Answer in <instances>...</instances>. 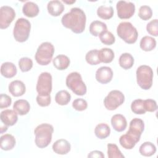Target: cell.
<instances>
[{"label":"cell","mask_w":158,"mask_h":158,"mask_svg":"<svg viewBox=\"0 0 158 158\" xmlns=\"http://www.w3.org/2000/svg\"><path fill=\"white\" fill-rule=\"evenodd\" d=\"M86 17L84 11L78 7H73L64 14L61 19L62 25L70 29L73 33L79 34L85 29Z\"/></svg>","instance_id":"1"},{"label":"cell","mask_w":158,"mask_h":158,"mask_svg":"<svg viewBox=\"0 0 158 158\" xmlns=\"http://www.w3.org/2000/svg\"><path fill=\"white\" fill-rule=\"evenodd\" d=\"M53 131L52 125L49 123H42L38 125L34 130L36 146L40 148L47 147L51 142Z\"/></svg>","instance_id":"2"},{"label":"cell","mask_w":158,"mask_h":158,"mask_svg":"<svg viewBox=\"0 0 158 158\" xmlns=\"http://www.w3.org/2000/svg\"><path fill=\"white\" fill-rule=\"evenodd\" d=\"M117 35L128 44L135 43L138 36L136 28L129 22H120L117 28Z\"/></svg>","instance_id":"3"},{"label":"cell","mask_w":158,"mask_h":158,"mask_svg":"<svg viewBox=\"0 0 158 158\" xmlns=\"http://www.w3.org/2000/svg\"><path fill=\"white\" fill-rule=\"evenodd\" d=\"M65 83L67 86L76 95L83 96L86 93V86L78 72H73L69 73L66 77Z\"/></svg>","instance_id":"4"},{"label":"cell","mask_w":158,"mask_h":158,"mask_svg":"<svg viewBox=\"0 0 158 158\" xmlns=\"http://www.w3.org/2000/svg\"><path fill=\"white\" fill-rule=\"evenodd\" d=\"M54 47L49 42L42 43L38 48L35 59L36 62L41 65H48L53 57L54 53Z\"/></svg>","instance_id":"5"},{"label":"cell","mask_w":158,"mask_h":158,"mask_svg":"<svg viewBox=\"0 0 158 158\" xmlns=\"http://www.w3.org/2000/svg\"><path fill=\"white\" fill-rule=\"evenodd\" d=\"M136 74L137 83L141 88L148 90L151 88L154 73L152 69L149 66L140 65L138 67Z\"/></svg>","instance_id":"6"},{"label":"cell","mask_w":158,"mask_h":158,"mask_svg":"<svg viewBox=\"0 0 158 158\" xmlns=\"http://www.w3.org/2000/svg\"><path fill=\"white\" fill-rule=\"evenodd\" d=\"M30 30V22L26 19L19 18L16 21L14 27V38L18 42H25L29 37Z\"/></svg>","instance_id":"7"},{"label":"cell","mask_w":158,"mask_h":158,"mask_svg":"<svg viewBox=\"0 0 158 158\" xmlns=\"http://www.w3.org/2000/svg\"><path fill=\"white\" fill-rule=\"evenodd\" d=\"M125 101L124 94L118 90H112L104 99V105L109 110H115Z\"/></svg>","instance_id":"8"},{"label":"cell","mask_w":158,"mask_h":158,"mask_svg":"<svg viewBox=\"0 0 158 158\" xmlns=\"http://www.w3.org/2000/svg\"><path fill=\"white\" fill-rule=\"evenodd\" d=\"M36 89L39 95H50L52 91V76L49 72H42L39 75Z\"/></svg>","instance_id":"9"},{"label":"cell","mask_w":158,"mask_h":158,"mask_svg":"<svg viewBox=\"0 0 158 158\" xmlns=\"http://www.w3.org/2000/svg\"><path fill=\"white\" fill-rule=\"evenodd\" d=\"M116 9L118 17L121 19L131 18L135 12V6L131 2L119 1L117 2Z\"/></svg>","instance_id":"10"},{"label":"cell","mask_w":158,"mask_h":158,"mask_svg":"<svg viewBox=\"0 0 158 158\" xmlns=\"http://www.w3.org/2000/svg\"><path fill=\"white\" fill-rule=\"evenodd\" d=\"M15 17L14 9L8 6H3L0 8V28H7Z\"/></svg>","instance_id":"11"},{"label":"cell","mask_w":158,"mask_h":158,"mask_svg":"<svg viewBox=\"0 0 158 158\" xmlns=\"http://www.w3.org/2000/svg\"><path fill=\"white\" fill-rule=\"evenodd\" d=\"M112 77L113 72L109 67H101L96 72V79L101 84L109 83L112 80Z\"/></svg>","instance_id":"12"},{"label":"cell","mask_w":158,"mask_h":158,"mask_svg":"<svg viewBox=\"0 0 158 158\" xmlns=\"http://www.w3.org/2000/svg\"><path fill=\"white\" fill-rule=\"evenodd\" d=\"M144 129V122L138 118H135L132 119L130 123L129 130L128 133L135 136L136 138L140 139L141 135Z\"/></svg>","instance_id":"13"},{"label":"cell","mask_w":158,"mask_h":158,"mask_svg":"<svg viewBox=\"0 0 158 158\" xmlns=\"http://www.w3.org/2000/svg\"><path fill=\"white\" fill-rule=\"evenodd\" d=\"M1 120L7 127L14 125L18 120L17 113L14 110L6 109L1 112Z\"/></svg>","instance_id":"14"},{"label":"cell","mask_w":158,"mask_h":158,"mask_svg":"<svg viewBox=\"0 0 158 158\" xmlns=\"http://www.w3.org/2000/svg\"><path fill=\"white\" fill-rule=\"evenodd\" d=\"M52 148L55 153L60 155H64L70 151L71 145L67 140L60 139L54 143Z\"/></svg>","instance_id":"15"},{"label":"cell","mask_w":158,"mask_h":158,"mask_svg":"<svg viewBox=\"0 0 158 158\" xmlns=\"http://www.w3.org/2000/svg\"><path fill=\"white\" fill-rule=\"evenodd\" d=\"M9 91L15 97L23 95L26 91L25 84L20 80H14L9 85Z\"/></svg>","instance_id":"16"},{"label":"cell","mask_w":158,"mask_h":158,"mask_svg":"<svg viewBox=\"0 0 158 158\" xmlns=\"http://www.w3.org/2000/svg\"><path fill=\"white\" fill-rule=\"evenodd\" d=\"M111 125L113 128L118 131L121 132L125 130L127 127V122L125 117L122 114H115L111 118Z\"/></svg>","instance_id":"17"},{"label":"cell","mask_w":158,"mask_h":158,"mask_svg":"<svg viewBox=\"0 0 158 158\" xmlns=\"http://www.w3.org/2000/svg\"><path fill=\"white\" fill-rule=\"evenodd\" d=\"M140 139L135 138L133 135L129 134L128 133H126L124 135H122L119 139V143L120 145L126 149H133L136 144Z\"/></svg>","instance_id":"18"},{"label":"cell","mask_w":158,"mask_h":158,"mask_svg":"<svg viewBox=\"0 0 158 158\" xmlns=\"http://www.w3.org/2000/svg\"><path fill=\"white\" fill-rule=\"evenodd\" d=\"M47 9L51 15L57 17L60 15L64 10V6L59 1H51L48 3Z\"/></svg>","instance_id":"19"},{"label":"cell","mask_w":158,"mask_h":158,"mask_svg":"<svg viewBox=\"0 0 158 158\" xmlns=\"http://www.w3.org/2000/svg\"><path fill=\"white\" fill-rule=\"evenodd\" d=\"M17 72V67L12 62H6L2 64L1 66V73L5 78H12L15 76Z\"/></svg>","instance_id":"20"},{"label":"cell","mask_w":158,"mask_h":158,"mask_svg":"<svg viewBox=\"0 0 158 158\" xmlns=\"http://www.w3.org/2000/svg\"><path fill=\"white\" fill-rule=\"evenodd\" d=\"M13 109L20 115H24L28 113L30 110V105L25 99L17 100L14 105Z\"/></svg>","instance_id":"21"},{"label":"cell","mask_w":158,"mask_h":158,"mask_svg":"<svg viewBox=\"0 0 158 158\" xmlns=\"http://www.w3.org/2000/svg\"><path fill=\"white\" fill-rule=\"evenodd\" d=\"M1 148L4 151H9L14 148L16 141L14 136L10 134H5L1 136Z\"/></svg>","instance_id":"22"},{"label":"cell","mask_w":158,"mask_h":158,"mask_svg":"<svg viewBox=\"0 0 158 158\" xmlns=\"http://www.w3.org/2000/svg\"><path fill=\"white\" fill-rule=\"evenodd\" d=\"M39 7L38 5L33 2H27L22 7L23 14L28 17H35L39 13Z\"/></svg>","instance_id":"23"},{"label":"cell","mask_w":158,"mask_h":158,"mask_svg":"<svg viewBox=\"0 0 158 158\" xmlns=\"http://www.w3.org/2000/svg\"><path fill=\"white\" fill-rule=\"evenodd\" d=\"M52 63L54 67L57 70H64L68 68L70 65V60L67 56L60 54L54 57L52 60Z\"/></svg>","instance_id":"24"},{"label":"cell","mask_w":158,"mask_h":158,"mask_svg":"<svg viewBox=\"0 0 158 158\" xmlns=\"http://www.w3.org/2000/svg\"><path fill=\"white\" fill-rule=\"evenodd\" d=\"M110 133L109 126L104 123H101L97 125L94 129V134L97 138L101 139H106Z\"/></svg>","instance_id":"25"},{"label":"cell","mask_w":158,"mask_h":158,"mask_svg":"<svg viewBox=\"0 0 158 158\" xmlns=\"http://www.w3.org/2000/svg\"><path fill=\"white\" fill-rule=\"evenodd\" d=\"M105 30H107V25L101 21L94 20L89 25V32L94 36H98Z\"/></svg>","instance_id":"26"},{"label":"cell","mask_w":158,"mask_h":158,"mask_svg":"<svg viewBox=\"0 0 158 158\" xmlns=\"http://www.w3.org/2000/svg\"><path fill=\"white\" fill-rule=\"evenodd\" d=\"M139 46L142 50L144 51H151L156 48V41L151 36H145L141 38Z\"/></svg>","instance_id":"27"},{"label":"cell","mask_w":158,"mask_h":158,"mask_svg":"<svg viewBox=\"0 0 158 158\" xmlns=\"http://www.w3.org/2000/svg\"><path fill=\"white\" fill-rule=\"evenodd\" d=\"M119 65L125 70L131 68L134 64V58L130 53H123L119 57Z\"/></svg>","instance_id":"28"},{"label":"cell","mask_w":158,"mask_h":158,"mask_svg":"<svg viewBox=\"0 0 158 158\" xmlns=\"http://www.w3.org/2000/svg\"><path fill=\"white\" fill-rule=\"evenodd\" d=\"M139 151L142 156L145 157H150L156 153V148L151 142L146 141L140 146Z\"/></svg>","instance_id":"29"},{"label":"cell","mask_w":158,"mask_h":158,"mask_svg":"<svg viewBox=\"0 0 158 158\" xmlns=\"http://www.w3.org/2000/svg\"><path fill=\"white\" fill-rule=\"evenodd\" d=\"M99 58L101 62L105 64L110 63L114 59L115 55L114 51L110 48H102L99 51Z\"/></svg>","instance_id":"30"},{"label":"cell","mask_w":158,"mask_h":158,"mask_svg":"<svg viewBox=\"0 0 158 158\" xmlns=\"http://www.w3.org/2000/svg\"><path fill=\"white\" fill-rule=\"evenodd\" d=\"M114 9L112 6H101L98 8V16L104 20H108L111 19L114 15Z\"/></svg>","instance_id":"31"},{"label":"cell","mask_w":158,"mask_h":158,"mask_svg":"<svg viewBox=\"0 0 158 158\" xmlns=\"http://www.w3.org/2000/svg\"><path fill=\"white\" fill-rule=\"evenodd\" d=\"M71 99L70 94L66 90H60L58 91L55 96L56 103L60 106L67 105Z\"/></svg>","instance_id":"32"},{"label":"cell","mask_w":158,"mask_h":158,"mask_svg":"<svg viewBox=\"0 0 158 158\" xmlns=\"http://www.w3.org/2000/svg\"><path fill=\"white\" fill-rule=\"evenodd\" d=\"M99 51L97 49H93L88 51L85 56L86 61L88 64L91 65H96L101 63L99 58Z\"/></svg>","instance_id":"33"},{"label":"cell","mask_w":158,"mask_h":158,"mask_svg":"<svg viewBox=\"0 0 158 158\" xmlns=\"http://www.w3.org/2000/svg\"><path fill=\"white\" fill-rule=\"evenodd\" d=\"M131 111L136 114L141 115L146 113V110L144 106V100L137 99L134 100L131 104Z\"/></svg>","instance_id":"34"},{"label":"cell","mask_w":158,"mask_h":158,"mask_svg":"<svg viewBox=\"0 0 158 158\" xmlns=\"http://www.w3.org/2000/svg\"><path fill=\"white\" fill-rule=\"evenodd\" d=\"M107 156L109 158H124L118 146L115 144L109 143L107 144Z\"/></svg>","instance_id":"35"},{"label":"cell","mask_w":158,"mask_h":158,"mask_svg":"<svg viewBox=\"0 0 158 158\" xmlns=\"http://www.w3.org/2000/svg\"><path fill=\"white\" fill-rule=\"evenodd\" d=\"M100 41L106 45H112L115 41L114 35L109 31L105 30L99 35Z\"/></svg>","instance_id":"36"},{"label":"cell","mask_w":158,"mask_h":158,"mask_svg":"<svg viewBox=\"0 0 158 158\" xmlns=\"http://www.w3.org/2000/svg\"><path fill=\"white\" fill-rule=\"evenodd\" d=\"M19 66L22 72H28L33 67V61L29 57H22L19 60Z\"/></svg>","instance_id":"37"},{"label":"cell","mask_w":158,"mask_h":158,"mask_svg":"<svg viewBox=\"0 0 158 158\" xmlns=\"http://www.w3.org/2000/svg\"><path fill=\"white\" fill-rule=\"evenodd\" d=\"M152 10L148 6H142L139 7L138 16L143 20H148L152 17Z\"/></svg>","instance_id":"38"},{"label":"cell","mask_w":158,"mask_h":158,"mask_svg":"<svg viewBox=\"0 0 158 158\" xmlns=\"http://www.w3.org/2000/svg\"><path fill=\"white\" fill-rule=\"evenodd\" d=\"M146 30L148 33L154 36L158 35V20L154 19L149 22L146 25Z\"/></svg>","instance_id":"39"},{"label":"cell","mask_w":158,"mask_h":158,"mask_svg":"<svg viewBox=\"0 0 158 158\" xmlns=\"http://www.w3.org/2000/svg\"><path fill=\"white\" fill-rule=\"evenodd\" d=\"M72 107L76 110L83 111L86 109L88 107V103L84 99L78 98L73 101Z\"/></svg>","instance_id":"40"},{"label":"cell","mask_w":158,"mask_h":158,"mask_svg":"<svg viewBox=\"0 0 158 158\" xmlns=\"http://www.w3.org/2000/svg\"><path fill=\"white\" fill-rule=\"evenodd\" d=\"M36 102L41 107H46L51 104V99L50 95L41 96L38 94L36 96Z\"/></svg>","instance_id":"41"},{"label":"cell","mask_w":158,"mask_h":158,"mask_svg":"<svg viewBox=\"0 0 158 158\" xmlns=\"http://www.w3.org/2000/svg\"><path fill=\"white\" fill-rule=\"evenodd\" d=\"M144 106L146 111L148 112H154L157 109L156 101L151 99H148L144 100Z\"/></svg>","instance_id":"42"},{"label":"cell","mask_w":158,"mask_h":158,"mask_svg":"<svg viewBox=\"0 0 158 158\" xmlns=\"http://www.w3.org/2000/svg\"><path fill=\"white\" fill-rule=\"evenodd\" d=\"M12 103L11 98L6 94H1L0 95V108L4 109L7 108L10 106Z\"/></svg>","instance_id":"43"},{"label":"cell","mask_w":158,"mask_h":158,"mask_svg":"<svg viewBox=\"0 0 158 158\" xmlns=\"http://www.w3.org/2000/svg\"><path fill=\"white\" fill-rule=\"evenodd\" d=\"M88 157H100V158H104V154L99 151H93L89 152L88 155Z\"/></svg>","instance_id":"44"},{"label":"cell","mask_w":158,"mask_h":158,"mask_svg":"<svg viewBox=\"0 0 158 158\" xmlns=\"http://www.w3.org/2000/svg\"><path fill=\"white\" fill-rule=\"evenodd\" d=\"M63 2H64L65 3H67V4H72V3H74L75 2V1H69V2H68V1H63Z\"/></svg>","instance_id":"45"}]
</instances>
